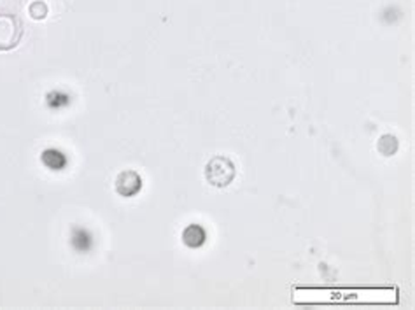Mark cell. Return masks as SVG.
Returning <instances> with one entry per match:
<instances>
[{
  "label": "cell",
  "mask_w": 415,
  "mask_h": 310,
  "mask_svg": "<svg viewBox=\"0 0 415 310\" xmlns=\"http://www.w3.org/2000/svg\"><path fill=\"white\" fill-rule=\"evenodd\" d=\"M237 176L235 163L226 156H214L205 165V179L216 188H226L233 183Z\"/></svg>",
  "instance_id": "2"
},
{
  "label": "cell",
  "mask_w": 415,
  "mask_h": 310,
  "mask_svg": "<svg viewBox=\"0 0 415 310\" xmlns=\"http://www.w3.org/2000/svg\"><path fill=\"white\" fill-rule=\"evenodd\" d=\"M207 240V233L202 228L200 225H190L184 228L183 232V242L186 244L191 249H197V247H202Z\"/></svg>",
  "instance_id": "4"
},
{
  "label": "cell",
  "mask_w": 415,
  "mask_h": 310,
  "mask_svg": "<svg viewBox=\"0 0 415 310\" xmlns=\"http://www.w3.org/2000/svg\"><path fill=\"white\" fill-rule=\"evenodd\" d=\"M41 160H43V163L50 170H62L67 165V158L60 151H57V149H46L43 153V156H41Z\"/></svg>",
  "instance_id": "5"
},
{
  "label": "cell",
  "mask_w": 415,
  "mask_h": 310,
  "mask_svg": "<svg viewBox=\"0 0 415 310\" xmlns=\"http://www.w3.org/2000/svg\"><path fill=\"white\" fill-rule=\"evenodd\" d=\"M23 37V23L15 13L0 9V51H11Z\"/></svg>",
  "instance_id": "1"
},
{
  "label": "cell",
  "mask_w": 415,
  "mask_h": 310,
  "mask_svg": "<svg viewBox=\"0 0 415 310\" xmlns=\"http://www.w3.org/2000/svg\"><path fill=\"white\" fill-rule=\"evenodd\" d=\"M29 13L34 20H44L48 16V6L44 4L43 0H36V2L30 4Z\"/></svg>",
  "instance_id": "6"
},
{
  "label": "cell",
  "mask_w": 415,
  "mask_h": 310,
  "mask_svg": "<svg viewBox=\"0 0 415 310\" xmlns=\"http://www.w3.org/2000/svg\"><path fill=\"white\" fill-rule=\"evenodd\" d=\"M116 191L125 198H132L142 190V177L135 170H125L116 177Z\"/></svg>",
  "instance_id": "3"
}]
</instances>
